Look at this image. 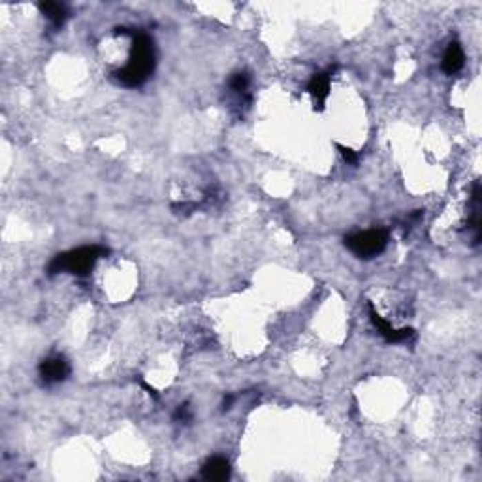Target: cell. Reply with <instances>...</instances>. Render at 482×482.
Here are the masks:
<instances>
[{"label": "cell", "instance_id": "cell-1", "mask_svg": "<svg viewBox=\"0 0 482 482\" xmlns=\"http://www.w3.org/2000/svg\"><path fill=\"white\" fill-rule=\"evenodd\" d=\"M154 46L153 40L143 32L132 34V49L128 64L121 70L113 72L115 79L125 87H141L154 70Z\"/></svg>", "mask_w": 482, "mask_h": 482}, {"label": "cell", "instance_id": "cell-2", "mask_svg": "<svg viewBox=\"0 0 482 482\" xmlns=\"http://www.w3.org/2000/svg\"><path fill=\"white\" fill-rule=\"evenodd\" d=\"M108 252L110 251L102 245H83V247H77V249H72V251L61 252L49 262L48 273L49 275H57V273L66 272L76 275V277H85V275L91 273L98 259L106 257Z\"/></svg>", "mask_w": 482, "mask_h": 482}, {"label": "cell", "instance_id": "cell-3", "mask_svg": "<svg viewBox=\"0 0 482 482\" xmlns=\"http://www.w3.org/2000/svg\"><path fill=\"white\" fill-rule=\"evenodd\" d=\"M388 243V234L386 230L381 228H373V230H363L350 234L345 238V245L354 257L363 260H370L373 257H377L386 249Z\"/></svg>", "mask_w": 482, "mask_h": 482}, {"label": "cell", "instance_id": "cell-4", "mask_svg": "<svg viewBox=\"0 0 482 482\" xmlns=\"http://www.w3.org/2000/svg\"><path fill=\"white\" fill-rule=\"evenodd\" d=\"M38 373L46 385H57V383L66 381V377L70 375V363L61 354H53L40 362Z\"/></svg>", "mask_w": 482, "mask_h": 482}, {"label": "cell", "instance_id": "cell-5", "mask_svg": "<svg viewBox=\"0 0 482 482\" xmlns=\"http://www.w3.org/2000/svg\"><path fill=\"white\" fill-rule=\"evenodd\" d=\"M370 319L373 322V326L377 328L381 336L385 337L386 343H407L409 339L414 337V330L412 328H394L390 322L385 321L381 314L375 311V308L370 303Z\"/></svg>", "mask_w": 482, "mask_h": 482}, {"label": "cell", "instance_id": "cell-6", "mask_svg": "<svg viewBox=\"0 0 482 482\" xmlns=\"http://www.w3.org/2000/svg\"><path fill=\"white\" fill-rule=\"evenodd\" d=\"M332 74H334V68H330L328 72L314 74L308 85L309 94H311V97L314 98V102L319 104V110H322L324 104H326V98H328L330 94V79H332Z\"/></svg>", "mask_w": 482, "mask_h": 482}, {"label": "cell", "instance_id": "cell-7", "mask_svg": "<svg viewBox=\"0 0 482 482\" xmlns=\"http://www.w3.org/2000/svg\"><path fill=\"white\" fill-rule=\"evenodd\" d=\"M202 476L205 481H226L230 476V461L223 456H213L202 465Z\"/></svg>", "mask_w": 482, "mask_h": 482}, {"label": "cell", "instance_id": "cell-8", "mask_svg": "<svg viewBox=\"0 0 482 482\" xmlns=\"http://www.w3.org/2000/svg\"><path fill=\"white\" fill-rule=\"evenodd\" d=\"M463 61H465V55H463V49L458 42L448 43L447 51L443 55V61H441V68L447 76H454L463 68Z\"/></svg>", "mask_w": 482, "mask_h": 482}, {"label": "cell", "instance_id": "cell-9", "mask_svg": "<svg viewBox=\"0 0 482 482\" xmlns=\"http://www.w3.org/2000/svg\"><path fill=\"white\" fill-rule=\"evenodd\" d=\"M38 8L46 15V19L55 28L63 27L64 21L68 19V8L61 4V2H42Z\"/></svg>", "mask_w": 482, "mask_h": 482}, {"label": "cell", "instance_id": "cell-10", "mask_svg": "<svg viewBox=\"0 0 482 482\" xmlns=\"http://www.w3.org/2000/svg\"><path fill=\"white\" fill-rule=\"evenodd\" d=\"M249 83H251V77H249L247 72H238V74H234V76L230 77V81H228L232 91L238 92V94H243V92L249 89Z\"/></svg>", "mask_w": 482, "mask_h": 482}, {"label": "cell", "instance_id": "cell-11", "mask_svg": "<svg viewBox=\"0 0 482 482\" xmlns=\"http://www.w3.org/2000/svg\"><path fill=\"white\" fill-rule=\"evenodd\" d=\"M174 420L175 422H185V424L192 420V409H190L189 401H185V403H181V405L175 409Z\"/></svg>", "mask_w": 482, "mask_h": 482}, {"label": "cell", "instance_id": "cell-12", "mask_svg": "<svg viewBox=\"0 0 482 482\" xmlns=\"http://www.w3.org/2000/svg\"><path fill=\"white\" fill-rule=\"evenodd\" d=\"M336 147L339 149V153H341L343 161L349 162V164H357L358 162V154L350 149V147H345L341 145V143H336Z\"/></svg>", "mask_w": 482, "mask_h": 482}, {"label": "cell", "instance_id": "cell-13", "mask_svg": "<svg viewBox=\"0 0 482 482\" xmlns=\"http://www.w3.org/2000/svg\"><path fill=\"white\" fill-rule=\"evenodd\" d=\"M140 385L143 386V388H145V390H147V394H149V396H153L154 399H159V394H157V392H154V388H153V386H149V385H147L145 381H140Z\"/></svg>", "mask_w": 482, "mask_h": 482}, {"label": "cell", "instance_id": "cell-14", "mask_svg": "<svg viewBox=\"0 0 482 482\" xmlns=\"http://www.w3.org/2000/svg\"><path fill=\"white\" fill-rule=\"evenodd\" d=\"M234 403V396L232 394H228V396H224V401H223V409L226 411V409H230V405Z\"/></svg>", "mask_w": 482, "mask_h": 482}]
</instances>
